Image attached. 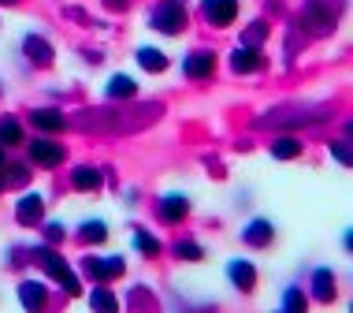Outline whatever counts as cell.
<instances>
[{"instance_id": "6da1fadb", "label": "cell", "mask_w": 353, "mask_h": 313, "mask_svg": "<svg viewBox=\"0 0 353 313\" xmlns=\"http://www.w3.org/2000/svg\"><path fill=\"white\" fill-rule=\"evenodd\" d=\"M37 261L45 265V272H49V276L60 283V287L68 291V295H79V280H74V272L68 269V265H63L60 254H52L49 246H41V250H37Z\"/></svg>"}, {"instance_id": "7a4b0ae2", "label": "cell", "mask_w": 353, "mask_h": 313, "mask_svg": "<svg viewBox=\"0 0 353 313\" xmlns=\"http://www.w3.org/2000/svg\"><path fill=\"white\" fill-rule=\"evenodd\" d=\"M152 26L164 34H179L186 26V8L179 4V0H168V4H160L157 12H152Z\"/></svg>"}, {"instance_id": "3957f363", "label": "cell", "mask_w": 353, "mask_h": 313, "mask_svg": "<svg viewBox=\"0 0 353 313\" xmlns=\"http://www.w3.org/2000/svg\"><path fill=\"white\" fill-rule=\"evenodd\" d=\"M305 26H309L312 34H323V30H331V26H335V12H323L320 8V0H309V4H305Z\"/></svg>"}, {"instance_id": "277c9868", "label": "cell", "mask_w": 353, "mask_h": 313, "mask_svg": "<svg viewBox=\"0 0 353 313\" xmlns=\"http://www.w3.org/2000/svg\"><path fill=\"white\" fill-rule=\"evenodd\" d=\"M205 15H208V23L227 26L238 15V0H205Z\"/></svg>"}, {"instance_id": "5b68a950", "label": "cell", "mask_w": 353, "mask_h": 313, "mask_svg": "<svg viewBox=\"0 0 353 313\" xmlns=\"http://www.w3.org/2000/svg\"><path fill=\"white\" fill-rule=\"evenodd\" d=\"M30 157H34V164L52 168V164H60V160H63V146H52V142L37 138L34 146H30Z\"/></svg>"}, {"instance_id": "8992f818", "label": "cell", "mask_w": 353, "mask_h": 313, "mask_svg": "<svg viewBox=\"0 0 353 313\" xmlns=\"http://www.w3.org/2000/svg\"><path fill=\"white\" fill-rule=\"evenodd\" d=\"M85 272H90L93 280H112L123 272V258H112V261H101V258H85Z\"/></svg>"}, {"instance_id": "52a82bcc", "label": "cell", "mask_w": 353, "mask_h": 313, "mask_svg": "<svg viewBox=\"0 0 353 313\" xmlns=\"http://www.w3.org/2000/svg\"><path fill=\"white\" fill-rule=\"evenodd\" d=\"M41 213H45V205H41V198H37V194H26L23 202H19V209H15L19 224H26V227H34L37 220H41Z\"/></svg>"}, {"instance_id": "ba28073f", "label": "cell", "mask_w": 353, "mask_h": 313, "mask_svg": "<svg viewBox=\"0 0 353 313\" xmlns=\"http://www.w3.org/2000/svg\"><path fill=\"white\" fill-rule=\"evenodd\" d=\"M23 49H26V56H30L37 68H49V64H52V49H49V41H45V37H26Z\"/></svg>"}, {"instance_id": "9c48e42d", "label": "cell", "mask_w": 353, "mask_h": 313, "mask_svg": "<svg viewBox=\"0 0 353 313\" xmlns=\"http://www.w3.org/2000/svg\"><path fill=\"white\" fill-rule=\"evenodd\" d=\"M216 71V56L212 53H194L186 60V75L190 79H205V75H212Z\"/></svg>"}, {"instance_id": "30bf717a", "label": "cell", "mask_w": 353, "mask_h": 313, "mask_svg": "<svg viewBox=\"0 0 353 313\" xmlns=\"http://www.w3.org/2000/svg\"><path fill=\"white\" fill-rule=\"evenodd\" d=\"M231 68H234L238 75H242V71H256V68H261V56H256L253 45H242V49L231 56Z\"/></svg>"}, {"instance_id": "8fae6325", "label": "cell", "mask_w": 353, "mask_h": 313, "mask_svg": "<svg viewBox=\"0 0 353 313\" xmlns=\"http://www.w3.org/2000/svg\"><path fill=\"white\" fill-rule=\"evenodd\" d=\"M186 213H190V202H186V198H179V194H171V198H164V205H160V216H164L168 224L183 220Z\"/></svg>"}, {"instance_id": "7c38bea8", "label": "cell", "mask_w": 353, "mask_h": 313, "mask_svg": "<svg viewBox=\"0 0 353 313\" xmlns=\"http://www.w3.org/2000/svg\"><path fill=\"white\" fill-rule=\"evenodd\" d=\"M231 280H234V287L250 291L253 283H256V272H253V265H250V261H231Z\"/></svg>"}, {"instance_id": "4fadbf2b", "label": "cell", "mask_w": 353, "mask_h": 313, "mask_svg": "<svg viewBox=\"0 0 353 313\" xmlns=\"http://www.w3.org/2000/svg\"><path fill=\"white\" fill-rule=\"evenodd\" d=\"M312 283H316V287H312V291H316V298H320V302L335 298V276H331L327 269H320L316 276H312Z\"/></svg>"}, {"instance_id": "5bb4252c", "label": "cell", "mask_w": 353, "mask_h": 313, "mask_svg": "<svg viewBox=\"0 0 353 313\" xmlns=\"http://www.w3.org/2000/svg\"><path fill=\"white\" fill-rule=\"evenodd\" d=\"M74 187H79V191H97L101 187V172L97 168H74Z\"/></svg>"}, {"instance_id": "9a60e30c", "label": "cell", "mask_w": 353, "mask_h": 313, "mask_svg": "<svg viewBox=\"0 0 353 313\" xmlns=\"http://www.w3.org/2000/svg\"><path fill=\"white\" fill-rule=\"evenodd\" d=\"M19 295H23V306H26V310H37V306L45 302V287L30 280V283H23V287H19Z\"/></svg>"}, {"instance_id": "2e32d148", "label": "cell", "mask_w": 353, "mask_h": 313, "mask_svg": "<svg viewBox=\"0 0 353 313\" xmlns=\"http://www.w3.org/2000/svg\"><path fill=\"white\" fill-rule=\"evenodd\" d=\"M268 239H272V224L268 220H256V224L245 227V243H250V246H264Z\"/></svg>"}, {"instance_id": "e0dca14e", "label": "cell", "mask_w": 353, "mask_h": 313, "mask_svg": "<svg viewBox=\"0 0 353 313\" xmlns=\"http://www.w3.org/2000/svg\"><path fill=\"white\" fill-rule=\"evenodd\" d=\"M34 127H41V131H63V116H60V112L41 108V112H34Z\"/></svg>"}, {"instance_id": "ac0fdd59", "label": "cell", "mask_w": 353, "mask_h": 313, "mask_svg": "<svg viewBox=\"0 0 353 313\" xmlns=\"http://www.w3.org/2000/svg\"><path fill=\"white\" fill-rule=\"evenodd\" d=\"M23 138V131H19V123L12 116H0V146H15V142Z\"/></svg>"}, {"instance_id": "d6986e66", "label": "cell", "mask_w": 353, "mask_h": 313, "mask_svg": "<svg viewBox=\"0 0 353 313\" xmlns=\"http://www.w3.org/2000/svg\"><path fill=\"white\" fill-rule=\"evenodd\" d=\"M138 64H141V68H149V71H164L168 68L164 53H157V49H141L138 53Z\"/></svg>"}, {"instance_id": "ffe728a7", "label": "cell", "mask_w": 353, "mask_h": 313, "mask_svg": "<svg viewBox=\"0 0 353 313\" xmlns=\"http://www.w3.org/2000/svg\"><path fill=\"white\" fill-rule=\"evenodd\" d=\"M272 153L279 157V160H290V157L301 153V142H298V138H279V142L272 146Z\"/></svg>"}, {"instance_id": "44dd1931", "label": "cell", "mask_w": 353, "mask_h": 313, "mask_svg": "<svg viewBox=\"0 0 353 313\" xmlns=\"http://www.w3.org/2000/svg\"><path fill=\"white\" fill-rule=\"evenodd\" d=\"M108 93H112V97H130V93H134V82L123 79V75H116V79H112V86H108Z\"/></svg>"}, {"instance_id": "7402d4cb", "label": "cell", "mask_w": 353, "mask_h": 313, "mask_svg": "<svg viewBox=\"0 0 353 313\" xmlns=\"http://www.w3.org/2000/svg\"><path fill=\"white\" fill-rule=\"evenodd\" d=\"M104 235H108V231H104V224H85L82 227V239L85 243H104Z\"/></svg>"}, {"instance_id": "603a6c76", "label": "cell", "mask_w": 353, "mask_h": 313, "mask_svg": "<svg viewBox=\"0 0 353 313\" xmlns=\"http://www.w3.org/2000/svg\"><path fill=\"white\" fill-rule=\"evenodd\" d=\"M134 243H138V250H141V254H149V258L160 250V243L152 239V235H145V231H138V239H134Z\"/></svg>"}, {"instance_id": "cb8c5ba5", "label": "cell", "mask_w": 353, "mask_h": 313, "mask_svg": "<svg viewBox=\"0 0 353 313\" xmlns=\"http://www.w3.org/2000/svg\"><path fill=\"white\" fill-rule=\"evenodd\" d=\"M90 302H93V306H97V310H116V306H119V302L112 298L108 291H93V298H90Z\"/></svg>"}, {"instance_id": "d4e9b609", "label": "cell", "mask_w": 353, "mask_h": 313, "mask_svg": "<svg viewBox=\"0 0 353 313\" xmlns=\"http://www.w3.org/2000/svg\"><path fill=\"white\" fill-rule=\"evenodd\" d=\"M179 258L197 261V258H201V246H197V243H179Z\"/></svg>"}, {"instance_id": "484cf974", "label": "cell", "mask_w": 353, "mask_h": 313, "mask_svg": "<svg viewBox=\"0 0 353 313\" xmlns=\"http://www.w3.org/2000/svg\"><path fill=\"white\" fill-rule=\"evenodd\" d=\"M283 306H286V310H305V295H301V291H286Z\"/></svg>"}, {"instance_id": "4316f807", "label": "cell", "mask_w": 353, "mask_h": 313, "mask_svg": "<svg viewBox=\"0 0 353 313\" xmlns=\"http://www.w3.org/2000/svg\"><path fill=\"white\" fill-rule=\"evenodd\" d=\"M264 37V23H256V26H250V34L242 37V45H256Z\"/></svg>"}, {"instance_id": "83f0119b", "label": "cell", "mask_w": 353, "mask_h": 313, "mask_svg": "<svg viewBox=\"0 0 353 313\" xmlns=\"http://www.w3.org/2000/svg\"><path fill=\"white\" fill-rule=\"evenodd\" d=\"M8 183H12V187H23V183H26V168H8Z\"/></svg>"}, {"instance_id": "f1b7e54d", "label": "cell", "mask_w": 353, "mask_h": 313, "mask_svg": "<svg viewBox=\"0 0 353 313\" xmlns=\"http://www.w3.org/2000/svg\"><path fill=\"white\" fill-rule=\"evenodd\" d=\"M331 153H335L342 164H350V149H346V142H335V146H331Z\"/></svg>"}, {"instance_id": "f546056e", "label": "cell", "mask_w": 353, "mask_h": 313, "mask_svg": "<svg viewBox=\"0 0 353 313\" xmlns=\"http://www.w3.org/2000/svg\"><path fill=\"white\" fill-rule=\"evenodd\" d=\"M45 235H49V243H60L63 239V227L60 224H49V231H45Z\"/></svg>"}, {"instance_id": "4dcf8cb0", "label": "cell", "mask_w": 353, "mask_h": 313, "mask_svg": "<svg viewBox=\"0 0 353 313\" xmlns=\"http://www.w3.org/2000/svg\"><path fill=\"white\" fill-rule=\"evenodd\" d=\"M104 4H108V8H123L127 0H104Z\"/></svg>"}, {"instance_id": "1f68e13d", "label": "cell", "mask_w": 353, "mask_h": 313, "mask_svg": "<svg viewBox=\"0 0 353 313\" xmlns=\"http://www.w3.org/2000/svg\"><path fill=\"white\" fill-rule=\"evenodd\" d=\"M0 164H4V146H0Z\"/></svg>"}, {"instance_id": "d6a6232c", "label": "cell", "mask_w": 353, "mask_h": 313, "mask_svg": "<svg viewBox=\"0 0 353 313\" xmlns=\"http://www.w3.org/2000/svg\"><path fill=\"white\" fill-rule=\"evenodd\" d=\"M0 4H15V0H0Z\"/></svg>"}]
</instances>
